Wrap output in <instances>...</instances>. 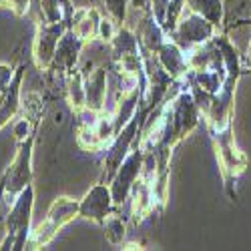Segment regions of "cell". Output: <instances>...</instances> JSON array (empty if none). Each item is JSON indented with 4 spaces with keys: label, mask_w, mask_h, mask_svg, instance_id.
<instances>
[{
    "label": "cell",
    "mask_w": 251,
    "mask_h": 251,
    "mask_svg": "<svg viewBox=\"0 0 251 251\" xmlns=\"http://www.w3.org/2000/svg\"><path fill=\"white\" fill-rule=\"evenodd\" d=\"M171 8V0H151L149 4V10L151 14L155 16V20L163 26L165 25V18H167V12Z\"/></svg>",
    "instance_id": "cell-21"
},
{
    "label": "cell",
    "mask_w": 251,
    "mask_h": 251,
    "mask_svg": "<svg viewBox=\"0 0 251 251\" xmlns=\"http://www.w3.org/2000/svg\"><path fill=\"white\" fill-rule=\"evenodd\" d=\"M67 23H49V20H38L36 23V34L32 43V58L38 71H47L56 52V45L60 36L67 30Z\"/></svg>",
    "instance_id": "cell-9"
},
{
    "label": "cell",
    "mask_w": 251,
    "mask_h": 251,
    "mask_svg": "<svg viewBox=\"0 0 251 251\" xmlns=\"http://www.w3.org/2000/svg\"><path fill=\"white\" fill-rule=\"evenodd\" d=\"M25 71H26L25 62L16 67L14 76L10 80V87H8L6 95L2 97V100H0V129H2L6 123H10V119H14L18 109H20V91H23Z\"/></svg>",
    "instance_id": "cell-13"
},
{
    "label": "cell",
    "mask_w": 251,
    "mask_h": 251,
    "mask_svg": "<svg viewBox=\"0 0 251 251\" xmlns=\"http://www.w3.org/2000/svg\"><path fill=\"white\" fill-rule=\"evenodd\" d=\"M104 6H107V12L111 14L113 23H117L119 26H123L125 18H127V4L131 0H102Z\"/></svg>",
    "instance_id": "cell-20"
},
{
    "label": "cell",
    "mask_w": 251,
    "mask_h": 251,
    "mask_svg": "<svg viewBox=\"0 0 251 251\" xmlns=\"http://www.w3.org/2000/svg\"><path fill=\"white\" fill-rule=\"evenodd\" d=\"M241 71H243V73H251V43H249L247 54L241 58Z\"/></svg>",
    "instance_id": "cell-25"
},
{
    "label": "cell",
    "mask_w": 251,
    "mask_h": 251,
    "mask_svg": "<svg viewBox=\"0 0 251 251\" xmlns=\"http://www.w3.org/2000/svg\"><path fill=\"white\" fill-rule=\"evenodd\" d=\"M143 159H145V149L141 147V145H137V147L131 149V153L125 157V161L121 163V167L117 169L113 181L109 183L117 211H119V209H121L125 203H127V199H129V195H131L133 185H135V181L139 179L141 169H143Z\"/></svg>",
    "instance_id": "cell-8"
},
{
    "label": "cell",
    "mask_w": 251,
    "mask_h": 251,
    "mask_svg": "<svg viewBox=\"0 0 251 251\" xmlns=\"http://www.w3.org/2000/svg\"><path fill=\"white\" fill-rule=\"evenodd\" d=\"M0 6H6L10 8L16 16H26L28 12V6H30V0H0Z\"/></svg>",
    "instance_id": "cell-23"
},
{
    "label": "cell",
    "mask_w": 251,
    "mask_h": 251,
    "mask_svg": "<svg viewBox=\"0 0 251 251\" xmlns=\"http://www.w3.org/2000/svg\"><path fill=\"white\" fill-rule=\"evenodd\" d=\"M40 123L34 125L30 133L18 141V151L10 163V167L4 171V175L0 177L4 183V195L8 201H14L18 193L32 183V151H34V143L38 135Z\"/></svg>",
    "instance_id": "cell-4"
},
{
    "label": "cell",
    "mask_w": 251,
    "mask_h": 251,
    "mask_svg": "<svg viewBox=\"0 0 251 251\" xmlns=\"http://www.w3.org/2000/svg\"><path fill=\"white\" fill-rule=\"evenodd\" d=\"M40 14L49 23H67L71 28L75 6L71 0H40Z\"/></svg>",
    "instance_id": "cell-16"
},
{
    "label": "cell",
    "mask_w": 251,
    "mask_h": 251,
    "mask_svg": "<svg viewBox=\"0 0 251 251\" xmlns=\"http://www.w3.org/2000/svg\"><path fill=\"white\" fill-rule=\"evenodd\" d=\"M109 95V71L104 67L85 73V104L91 111H102Z\"/></svg>",
    "instance_id": "cell-11"
},
{
    "label": "cell",
    "mask_w": 251,
    "mask_h": 251,
    "mask_svg": "<svg viewBox=\"0 0 251 251\" xmlns=\"http://www.w3.org/2000/svg\"><path fill=\"white\" fill-rule=\"evenodd\" d=\"M14 71L12 65H6V62H0V100H2V97L6 95L8 87H10V80L14 76Z\"/></svg>",
    "instance_id": "cell-22"
},
{
    "label": "cell",
    "mask_w": 251,
    "mask_h": 251,
    "mask_svg": "<svg viewBox=\"0 0 251 251\" xmlns=\"http://www.w3.org/2000/svg\"><path fill=\"white\" fill-rule=\"evenodd\" d=\"M185 6H189V10L201 14L215 26L223 23V14H225L223 0H185Z\"/></svg>",
    "instance_id": "cell-18"
},
{
    "label": "cell",
    "mask_w": 251,
    "mask_h": 251,
    "mask_svg": "<svg viewBox=\"0 0 251 251\" xmlns=\"http://www.w3.org/2000/svg\"><path fill=\"white\" fill-rule=\"evenodd\" d=\"M67 100L71 104L73 113L85 109V73L75 69L67 76Z\"/></svg>",
    "instance_id": "cell-17"
},
{
    "label": "cell",
    "mask_w": 251,
    "mask_h": 251,
    "mask_svg": "<svg viewBox=\"0 0 251 251\" xmlns=\"http://www.w3.org/2000/svg\"><path fill=\"white\" fill-rule=\"evenodd\" d=\"M117 211L111 187L107 183L99 181L95 187H91V191L78 201V217L82 219H91L99 225H104L113 213Z\"/></svg>",
    "instance_id": "cell-10"
},
{
    "label": "cell",
    "mask_w": 251,
    "mask_h": 251,
    "mask_svg": "<svg viewBox=\"0 0 251 251\" xmlns=\"http://www.w3.org/2000/svg\"><path fill=\"white\" fill-rule=\"evenodd\" d=\"M155 56L161 62V67L175 80H181L185 76V73L189 71V67H187V52L183 49H179L173 40H165L159 47V50L155 52Z\"/></svg>",
    "instance_id": "cell-12"
},
{
    "label": "cell",
    "mask_w": 251,
    "mask_h": 251,
    "mask_svg": "<svg viewBox=\"0 0 251 251\" xmlns=\"http://www.w3.org/2000/svg\"><path fill=\"white\" fill-rule=\"evenodd\" d=\"M32 207H34V187L32 183L25 187L12 201V209L6 217V235L0 243V251H20L26 249L28 237L32 233Z\"/></svg>",
    "instance_id": "cell-3"
},
{
    "label": "cell",
    "mask_w": 251,
    "mask_h": 251,
    "mask_svg": "<svg viewBox=\"0 0 251 251\" xmlns=\"http://www.w3.org/2000/svg\"><path fill=\"white\" fill-rule=\"evenodd\" d=\"M75 217H78V201L73 197H67V195L56 197L52 201V205L49 207L47 217L32 229L26 247L28 249L45 247L47 243H50L54 239L58 229H62L67 223H71Z\"/></svg>",
    "instance_id": "cell-5"
},
{
    "label": "cell",
    "mask_w": 251,
    "mask_h": 251,
    "mask_svg": "<svg viewBox=\"0 0 251 251\" xmlns=\"http://www.w3.org/2000/svg\"><path fill=\"white\" fill-rule=\"evenodd\" d=\"M139 40L145 52L155 54L159 50V47L167 40V32L163 30V26L155 20V16L151 14V10L145 12V20L141 25V32H139Z\"/></svg>",
    "instance_id": "cell-15"
},
{
    "label": "cell",
    "mask_w": 251,
    "mask_h": 251,
    "mask_svg": "<svg viewBox=\"0 0 251 251\" xmlns=\"http://www.w3.org/2000/svg\"><path fill=\"white\" fill-rule=\"evenodd\" d=\"M215 34H217V26L213 23H209V20L203 18L201 14L189 10L187 14L181 12L177 25L169 36L179 49L189 52L191 49L207 43V40H211Z\"/></svg>",
    "instance_id": "cell-6"
},
{
    "label": "cell",
    "mask_w": 251,
    "mask_h": 251,
    "mask_svg": "<svg viewBox=\"0 0 251 251\" xmlns=\"http://www.w3.org/2000/svg\"><path fill=\"white\" fill-rule=\"evenodd\" d=\"M76 115V143L85 151H102L115 139V115L109 111L80 109Z\"/></svg>",
    "instance_id": "cell-2"
},
{
    "label": "cell",
    "mask_w": 251,
    "mask_h": 251,
    "mask_svg": "<svg viewBox=\"0 0 251 251\" xmlns=\"http://www.w3.org/2000/svg\"><path fill=\"white\" fill-rule=\"evenodd\" d=\"M4 197H6V195H4V183H2V179H0V203H2Z\"/></svg>",
    "instance_id": "cell-26"
},
{
    "label": "cell",
    "mask_w": 251,
    "mask_h": 251,
    "mask_svg": "<svg viewBox=\"0 0 251 251\" xmlns=\"http://www.w3.org/2000/svg\"><path fill=\"white\" fill-rule=\"evenodd\" d=\"M104 237H107V241H111V243H115V245H119V243H123V239H125V221L119 217V211H115L107 221H104Z\"/></svg>",
    "instance_id": "cell-19"
},
{
    "label": "cell",
    "mask_w": 251,
    "mask_h": 251,
    "mask_svg": "<svg viewBox=\"0 0 251 251\" xmlns=\"http://www.w3.org/2000/svg\"><path fill=\"white\" fill-rule=\"evenodd\" d=\"M100 14L97 12V8H75L73 14V23H71V30L80 38V40H93L95 36H99V28H100Z\"/></svg>",
    "instance_id": "cell-14"
},
{
    "label": "cell",
    "mask_w": 251,
    "mask_h": 251,
    "mask_svg": "<svg viewBox=\"0 0 251 251\" xmlns=\"http://www.w3.org/2000/svg\"><path fill=\"white\" fill-rule=\"evenodd\" d=\"M82 47H85V40H80L71 28H67L56 45V52H54L50 67L47 69V76L50 85H56V80L67 82V76L76 69Z\"/></svg>",
    "instance_id": "cell-7"
},
{
    "label": "cell",
    "mask_w": 251,
    "mask_h": 251,
    "mask_svg": "<svg viewBox=\"0 0 251 251\" xmlns=\"http://www.w3.org/2000/svg\"><path fill=\"white\" fill-rule=\"evenodd\" d=\"M209 135H211L213 147H215V153H217L221 177L225 181V191H227L229 199L235 201L237 199L235 185H237V179L241 177V173L247 167V157L239 151L237 143H235L233 125H227V127H223L219 131H211Z\"/></svg>",
    "instance_id": "cell-1"
},
{
    "label": "cell",
    "mask_w": 251,
    "mask_h": 251,
    "mask_svg": "<svg viewBox=\"0 0 251 251\" xmlns=\"http://www.w3.org/2000/svg\"><path fill=\"white\" fill-rule=\"evenodd\" d=\"M115 28H113V23H111V20H107V18H102L100 20V28H99V36L102 38V40H109V43H111V40H113V36H115Z\"/></svg>",
    "instance_id": "cell-24"
}]
</instances>
